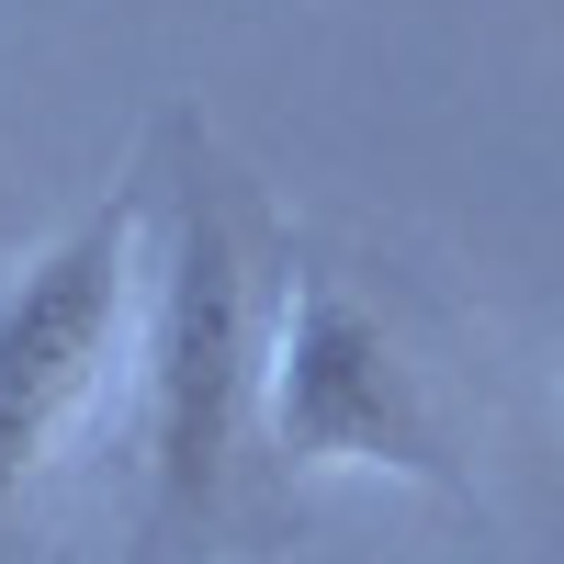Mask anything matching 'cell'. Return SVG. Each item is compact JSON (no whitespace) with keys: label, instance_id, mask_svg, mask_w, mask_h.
I'll return each mask as SVG.
<instances>
[{"label":"cell","instance_id":"cell-1","mask_svg":"<svg viewBox=\"0 0 564 564\" xmlns=\"http://www.w3.org/2000/svg\"><path fill=\"white\" fill-rule=\"evenodd\" d=\"M282 215L193 113L159 124L148 159V294L124 361L135 452V564H215L260 531V361L282 305Z\"/></svg>","mask_w":564,"mask_h":564},{"label":"cell","instance_id":"cell-2","mask_svg":"<svg viewBox=\"0 0 564 564\" xmlns=\"http://www.w3.org/2000/svg\"><path fill=\"white\" fill-rule=\"evenodd\" d=\"M260 441L271 475H384L417 497H475L463 417L417 327L339 260H282L271 361H260Z\"/></svg>","mask_w":564,"mask_h":564},{"label":"cell","instance_id":"cell-3","mask_svg":"<svg viewBox=\"0 0 564 564\" xmlns=\"http://www.w3.org/2000/svg\"><path fill=\"white\" fill-rule=\"evenodd\" d=\"M135 294H148V170H124L23 271H0V531L113 406L135 361Z\"/></svg>","mask_w":564,"mask_h":564},{"label":"cell","instance_id":"cell-4","mask_svg":"<svg viewBox=\"0 0 564 564\" xmlns=\"http://www.w3.org/2000/svg\"><path fill=\"white\" fill-rule=\"evenodd\" d=\"M553 384H564V350H553Z\"/></svg>","mask_w":564,"mask_h":564}]
</instances>
